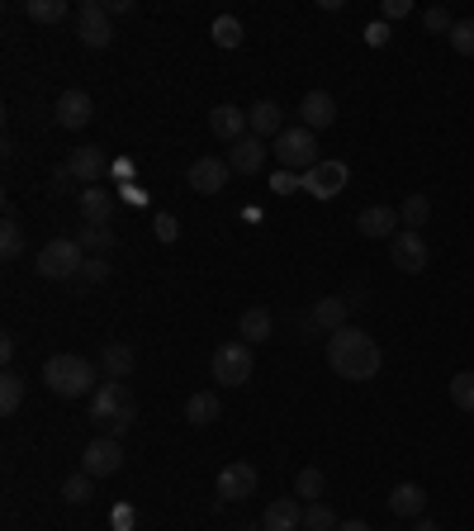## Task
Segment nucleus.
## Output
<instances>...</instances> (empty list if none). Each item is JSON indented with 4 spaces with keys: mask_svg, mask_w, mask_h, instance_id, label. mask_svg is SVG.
Masks as SVG:
<instances>
[{
    "mask_svg": "<svg viewBox=\"0 0 474 531\" xmlns=\"http://www.w3.org/2000/svg\"><path fill=\"white\" fill-rule=\"evenodd\" d=\"M328 366L332 375H342V380H351V385H361V380H375L384 366V351L380 342L370 337L365 328H342L328 337Z\"/></svg>",
    "mask_w": 474,
    "mask_h": 531,
    "instance_id": "f257e3e1",
    "label": "nucleus"
},
{
    "mask_svg": "<svg viewBox=\"0 0 474 531\" xmlns=\"http://www.w3.org/2000/svg\"><path fill=\"white\" fill-rule=\"evenodd\" d=\"M91 422L100 427V437H124L128 427L138 422V399L124 380H105L91 394Z\"/></svg>",
    "mask_w": 474,
    "mask_h": 531,
    "instance_id": "f03ea898",
    "label": "nucleus"
},
{
    "mask_svg": "<svg viewBox=\"0 0 474 531\" xmlns=\"http://www.w3.org/2000/svg\"><path fill=\"white\" fill-rule=\"evenodd\" d=\"M95 361L86 356H72V351H62V356H48L43 361V385L53 389L57 399H86L95 394Z\"/></svg>",
    "mask_w": 474,
    "mask_h": 531,
    "instance_id": "7ed1b4c3",
    "label": "nucleus"
},
{
    "mask_svg": "<svg viewBox=\"0 0 474 531\" xmlns=\"http://www.w3.org/2000/svg\"><path fill=\"white\" fill-rule=\"evenodd\" d=\"M271 157L280 162V171H294V176H304V171H313V166L323 162V157H318V138H313L304 124H294V129L280 133L271 143Z\"/></svg>",
    "mask_w": 474,
    "mask_h": 531,
    "instance_id": "20e7f679",
    "label": "nucleus"
},
{
    "mask_svg": "<svg viewBox=\"0 0 474 531\" xmlns=\"http://www.w3.org/2000/svg\"><path fill=\"white\" fill-rule=\"evenodd\" d=\"M86 266V252H81V242L76 238H53L43 242V252L34 257V271L43 280H76Z\"/></svg>",
    "mask_w": 474,
    "mask_h": 531,
    "instance_id": "39448f33",
    "label": "nucleus"
},
{
    "mask_svg": "<svg viewBox=\"0 0 474 531\" xmlns=\"http://www.w3.org/2000/svg\"><path fill=\"white\" fill-rule=\"evenodd\" d=\"M214 380L223 389H237L252 380V347L247 342H228V347L214 351Z\"/></svg>",
    "mask_w": 474,
    "mask_h": 531,
    "instance_id": "423d86ee",
    "label": "nucleus"
},
{
    "mask_svg": "<svg viewBox=\"0 0 474 531\" xmlns=\"http://www.w3.org/2000/svg\"><path fill=\"white\" fill-rule=\"evenodd\" d=\"M81 470L91 479H110L124 470V441L119 437H95L86 451H81Z\"/></svg>",
    "mask_w": 474,
    "mask_h": 531,
    "instance_id": "0eeeda50",
    "label": "nucleus"
},
{
    "mask_svg": "<svg viewBox=\"0 0 474 531\" xmlns=\"http://www.w3.org/2000/svg\"><path fill=\"white\" fill-rule=\"evenodd\" d=\"M76 38H81L86 48H110V43H114L110 10H105L100 0H86V5L76 10Z\"/></svg>",
    "mask_w": 474,
    "mask_h": 531,
    "instance_id": "6e6552de",
    "label": "nucleus"
},
{
    "mask_svg": "<svg viewBox=\"0 0 474 531\" xmlns=\"http://www.w3.org/2000/svg\"><path fill=\"white\" fill-rule=\"evenodd\" d=\"M389 261H394L403 275H422V271H427V261H432V252H427L422 233H408V228H399V233L389 238Z\"/></svg>",
    "mask_w": 474,
    "mask_h": 531,
    "instance_id": "1a4fd4ad",
    "label": "nucleus"
},
{
    "mask_svg": "<svg viewBox=\"0 0 474 531\" xmlns=\"http://www.w3.org/2000/svg\"><path fill=\"white\" fill-rule=\"evenodd\" d=\"M347 181H351L347 162H318L313 171H304V185H299V190H309L313 200H337V195L347 190Z\"/></svg>",
    "mask_w": 474,
    "mask_h": 531,
    "instance_id": "9d476101",
    "label": "nucleus"
},
{
    "mask_svg": "<svg viewBox=\"0 0 474 531\" xmlns=\"http://www.w3.org/2000/svg\"><path fill=\"white\" fill-rule=\"evenodd\" d=\"M110 171V157H105V147H76L67 166L57 171V181H81V185H95L100 176Z\"/></svg>",
    "mask_w": 474,
    "mask_h": 531,
    "instance_id": "9b49d317",
    "label": "nucleus"
},
{
    "mask_svg": "<svg viewBox=\"0 0 474 531\" xmlns=\"http://www.w3.org/2000/svg\"><path fill=\"white\" fill-rule=\"evenodd\" d=\"M228 176H233L228 157H195L190 171H185V185H190L195 195H219L223 185H228Z\"/></svg>",
    "mask_w": 474,
    "mask_h": 531,
    "instance_id": "f8f14e48",
    "label": "nucleus"
},
{
    "mask_svg": "<svg viewBox=\"0 0 474 531\" xmlns=\"http://www.w3.org/2000/svg\"><path fill=\"white\" fill-rule=\"evenodd\" d=\"M256 494V465L252 460H228L219 470V498L223 503H242Z\"/></svg>",
    "mask_w": 474,
    "mask_h": 531,
    "instance_id": "ddd939ff",
    "label": "nucleus"
},
{
    "mask_svg": "<svg viewBox=\"0 0 474 531\" xmlns=\"http://www.w3.org/2000/svg\"><path fill=\"white\" fill-rule=\"evenodd\" d=\"M266 157H271V147H266V138H256V133H247V138H237L228 147V166H233L237 176H256L266 166Z\"/></svg>",
    "mask_w": 474,
    "mask_h": 531,
    "instance_id": "4468645a",
    "label": "nucleus"
},
{
    "mask_svg": "<svg viewBox=\"0 0 474 531\" xmlns=\"http://www.w3.org/2000/svg\"><path fill=\"white\" fill-rule=\"evenodd\" d=\"M299 124H304L309 133L332 129V124H337V100H332L328 91H309L304 100H299Z\"/></svg>",
    "mask_w": 474,
    "mask_h": 531,
    "instance_id": "2eb2a0df",
    "label": "nucleus"
},
{
    "mask_svg": "<svg viewBox=\"0 0 474 531\" xmlns=\"http://www.w3.org/2000/svg\"><path fill=\"white\" fill-rule=\"evenodd\" d=\"M261 531H304V503L299 498H275L261 513Z\"/></svg>",
    "mask_w": 474,
    "mask_h": 531,
    "instance_id": "dca6fc26",
    "label": "nucleus"
},
{
    "mask_svg": "<svg viewBox=\"0 0 474 531\" xmlns=\"http://www.w3.org/2000/svg\"><path fill=\"white\" fill-rule=\"evenodd\" d=\"M209 133L233 147L237 138H247V133H252V129H247V110H237V105H214V110H209Z\"/></svg>",
    "mask_w": 474,
    "mask_h": 531,
    "instance_id": "f3484780",
    "label": "nucleus"
},
{
    "mask_svg": "<svg viewBox=\"0 0 474 531\" xmlns=\"http://www.w3.org/2000/svg\"><path fill=\"white\" fill-rule=\"evenodd\" d=\"M95 114V100L86 91H62L57 95V124L62 129H86Z\"/></svg>",
    "mask_w": 474,
    "mask_h": 531,
    "instance_id": "a211bd4d",
    "label": "nucleus"
},
{
    "mask_svg": "<svg viewBox=\"0 0 474 531\" xmlns=\"http://www.w3.org/2000/svg\"><path fill=\"white\" fill-rule=\"evenodd\" d=\"M399 209H389V204H370V209H361V219H356V228H361L365 238H394L399 233Z\"/></svg>",
    "mask_w": 474,
    "mask_h": 531,
    "instance_id": "6ab92c4d",
    "label": "nucleus"
},
{
    "mask_svg": "<svg viewBox=\"0 0 474 531\" xmlns=\"http://www.w3.org/2000/svg\"><path fill=\"white\" fill-rule=\"evenodd\" d=\"M247 129L256 138H280L285 133V110L275 105V100H256L252 110H247Z\"/></svg>",
    "mask_w": 474,
    "mask_h": 531,
    "instance_id": "aec40b11",
    "label": "nucleus"
},
{
    "mask_svg": "<svg viewBox=\"0 0 474 531\" xmlns=\"http://www.w3.org/2000/svg\"><path fill=\"white\" fill-rule=\"evenodd\" d=\"M100 370H105L110 380H128V375L138 370V351L128 347V342H105V347H100Z\"/></svg>",
    "mask_w": 474,
    "mask_h": 531,
    "instance_id": "412c9836",
    "label": "nucleus"
},
{
    "mask_svg": "<svg viewBox=\"0 0 474 531\" xmlns=\"http://www.w3.org/2000/svg\"><path fill=\"white\" fill-rule=\"evenodd\" d=\"M76 209H81V223H110L114 195L110 190H100V185H86V190L76 195Z\"/></svg>",
    "mask_w": 474,
    "mask_h": 531,
    "instance_id": "4be33fe9",
    "label": "nucleus"
},
{
    "mask_svg": "<svg viewBox=\"0 0 474 531\" xmlns=\"http://www.w3.org/2000/svg\"><path fill=\"white\" fill-rule=\"evenodd\" d=\"M271 332H275V318L266 304H256V309H247L242 318H237V337L252 347V342H271Z\"/></svg>",
    "mask_w": 474,
    "mask_h": 531,
    "instance_id": "5701e85b",
    "label": "nucleus"
},
{
    "mask_svg": "<svg viewBox=\"0 0 474 531\" xmlns=\"http://www.w3.org/2000/svg\"><path fill=\"white\" fill-rule=\"evenodd\" d=\"M313 323H318V332H323V337H332V332H342L347 328V313H351V304L347 299H337V294H332V299H318V304H313Z\"/></svg>",
    "mask_w": 474,
    "mask_h": 531,
    "instance_id": "b1692460",
    "label": "nucleus"
},
{
    "mask_svg": "<svg viewBox=\"0 0 474 531\" xmlns=\"http://www.w3.org/2000/svg\"><path fill=\"white\" fill-rule=\"evenodd\" d=\"M219 418H223V403L214 389H200V394L185 399V422L190 427H209V422H219Z\"/></svg>",
    "mask_w": 474,
    "mask_h": 531,
    "instance_id": "393cba45",
    "label": "nucleus"
},
{
    "mask_svg": "<svg viewBox=\"0 0 474 531\" xmlns=\"http://www.w3.org/2000/svg\"><path fill=\"white\" fill-rule=\"evenodd\" d=\"M389 513L418 522V517L427 513V489H422V484H399V489L389 494Z\"/></svg>",
    "mask_w": 474,
    "mask_h": 531,
    "instance_id": "a878e982",
    "label": "nucleus"
},
{
    "mask_svg": "<svg viewBox=\"0 0 474 531\" xmlns=\"http://www.w3.org/2000/svg\"><path fill=\"white\" fill-rule=\"evenodd\" d=\"M323 494H328V475H323V470H299V475H294V498H299V503H323Z\"/></svg>",
    "mask_w": 474,
    "mask_h": 531,
    "instance_id": "bb28decb",
    "label": "nucleus"
},
{
    "mask_svg": "<svg viewBox=\"0 0 474 531\" xmlns=\"http://www.w3.org/2000/svg\"><path fill=\"white\" fill-rule=\"evenodd\" d=\"M76 242H81V252H91V257H105L114 247V228L110 223H86L81 233H76Z\"/></svg>",
    "mask_w": 474,
    "mask_h": 531,
    "instance_id": "cd10ccee",
    "label": "nucleus"
},
{
    "mask_svg": "<svg viewBox=\"0 0 474 531\" xmlns=\"http://www.w3.org/2000/svg\"><path fill=\"white\" fill-rule=\"evenodd\" d=\"M19 403H24V375L5 370V375H0V413H5V418H15Z\"/></svg>",
    "mask_w": 474,
    "mask_h": 531,
    "instance_id": "c85d7f7f",
    "label": "nucleus"
},
{
    "mask_svg": "<svg viewBox=\"0 0 474 531\" xmlns=\"http://www.w3.org/2000/svg\"><path fill=\"white\" fill-rule=\"evenodd\" d=\"M399 219H403V228H408V233H418L422 223L432 219V200H427V195H408V200L399 204Z\"/></svg>",
    "mask_w": 474,
    "mask_h": 531,
    "instance_id": "c756f323",
    "label": "nucleus"
},
{
    "mask_svg": "<svg viewBox=\"0 0 474 531\" xmlns=\"http://www.w3.org/2000/svg\"><path fill=\"white\" fill-rule=\"evenodd\" d=\"M24 15L34 24H57V19H67V0H24Z\"/></svg>",
    "mask_w": 474,
    "mask_h": 531,
    "instance_id": "7c9ffc66",
    "label": "nucleus"
},
{
    "mask_svg": "<svg viewBox=\"0 0 474 531\" xmlns=\"http://www.w3.org/2000/svg\"><path fill=\"white\" fill-rule=\"evenodd\" d=\"M19 252H24V228H19L15 214H5V223H0V257L15 261Z\"/></svg>",
    "mask_w": 474,
    "mask_h": 531,
    "instance_id": "2f4dec72",
    "label": "nucleus"
},
{
    "mask_svg": "<svg viewBox=\"0 0 474 531\" xmlns=\"http://www.w3.org/2000/svg\"><path fill=\"white\" fill-rule=\"evenodd\" d=\"M209 34H214V43H219V48H237V43H242V19H237V15H219Z\"/></svg>",
    "mask_w": 474,
    "mask_h": 531,
    "instance_id": "473e14b6",
    "label": "nucleus"
},
{
    "mask_svg": "<svg viewBox=\"0 0 474 531\" xmlns=\"http://www.w3.org/2000/svg\"><path fill=\"white\" fill-rule=\"evenodd\" d=\"M342 522H337V513H332L328 503H309L304 508V531H337Z\"/></svg>",
    "mask_w": 474,
    "mask_h": 531,
    "instance_id": "72a5a7b5",
    "label": "nucleus"
},
{
    "mask_svg": "<svg viewBox=\"0 0 474 531\" xmlns=\"http://www.w3.org/2000/svg\"><path fill=\"white\" fill-rule=\"evenodd\" d=\"M451 403H456L460 413H474V370H460L456 380H451Z\"/></svg>",
    "mask_w": 474,
    "mask_h": 531,
    "instance_id": "f704fd0d",
    "label": "nucleus"
},
{
    "mask_svg": "<svg viewBox=\"0 0 474 531\" xmlns=\"http://www.w3.org/2000/svg\"><path fill=\"white\" fill-rule=\"evenodd\" d=\"M446 43H451L460 57H474V19H456V29L446 34Z\"/></svg>",
    "mask_w": 474,
    "mask_h": 531,
    "instance_id": "c9c22d12",
    "label": "nucleus"
},
{
    "mask_svg": "<svg viewBox=\"0 0 474 531\" xmlns=\"http://www.w3.org/2000/svg\"><path fill=\"white\" fill-rule=\"evenodd\" d=\"M91 484H95V479L86 475V470H81V475H67L62 498H67V503H91Z\"/></svg>",
    "mask_w": 474,
    "mask_h": 531,
    "instance_id": "e433bc0d",
    "label": "nucleus"
},
{
    "mask_svg": "<svg viewBox=\"0 0 474 531\" xmlns=\"http://www.w3.org/2000/svg\"><path fill=\"white\" fill-rule=\"evenodd\" d=\"M422 24H427L432 34H451V29H456V19H451V10H446V5H432V10H422Z\"/></svg>",
    "mask_w": 474,
    "mask_h": 531,
    "instance_id": "4c0bfd02",
    "label": "nucleus"
},
{
    "mask_svg": "<svg viewBox=\"0 0 474 531\" xmlns=\"http://www.w3.org/2000/svg\"><path fill=\"white\" fill-rule=\"evenodd\" d=\"M105 275H110L105 257H86V266H81V275H76V280H81V285H100Z\"/></svg>",
    "mask_w": 474,
    "mask_h": 531,
    "instance_id": "58836bf2",
    "label": "nucleus"
},
{
    "mask_svg": "<svg viewBox=\"0 0 474 531\" xmlns=\"http://www.w3.org/2000/svg\"><path fill=\"white\" fill-rule=\"evenodd\" d=\"M365 43H370V48H384V43H389V24H384V19L365 24Z\"/></svg>",
    "mask_w": 474,
    "mask_h": 531,
    "instance_id": "ea45409f",
    "label": "nucleus"
},
{
    "mask_svg": "<svg viewBox=\"0 0 474 531\" xmlns=\"http://www.w3.org/2000/svg\"><path fill=\"white\" fill-rule=\"evenodd\" d=\"M176 233H181V223L171 219V214H157V238H162V242H176Z\"/></svg>",
    "mask_w": 474,
    "mask_h": 531,
    "instance_id": "a19ab883",
    "label": "nucleus"
},
{
    "mask_svg": "<svg viewBox=\"0 0 474 531\" xmlns=\"http://www.w3.org/2000/svg\"><path fill=\"white\" fill-rule=\"evenodd\" d=\"M275 190H280V195H290L294 185H304V176H294V171H275Z\"/></svg>",
    "mask_w": 474,
    "mask_h": 531,
    "instance_id": "79ce46f5",
    "label": "nucleus"
},
{
    "mask_svg": "<svg viewBox=\"0 0 474 531\" xmlns=\"http://www.w3.org/2000/svg\"><path fill=\"white\" fill-rule=\"evenodd\" d=\"M413 10V0H384V19H403Z\"/></svg>",
    "mask_w": 474,
    "mask_h": 531,
    "instance_id": "37998d69",
    "label": "nucleus"
},
{
    "mask_svg": "<svg viewBox=\"0 0 474 531\" xmlns=\"http://www.w3.org/2000/svg\"><path fill=\"white\" fill-rule=\"evenodd\" d=\"M0 361H5V366H10V361H15V337H10V332H5V337H0Z\"/></svg>",
    "mask_w": 474,
    "mask_h": 531,
    "instance_id": "c03bdc74",
    "label": "nucleus"
},
{
    "mask_svg": "<svg viewBox=\"0 0 474 531\" xmlns=\"http://www.w3.org/2000/svg\"><path fill=\"white\" fill-rule=\"evenodd\" d=\"M110 15H133V0H105Z\"/></svg>",
    "mask_w": 474,
    "mask_h": 531,
    "instance_id": "a18cd8bd",
    "label": "nucleus"
},
{
    "mask_svg": "<svg viewBox=\"0 0 474 531\" xmlns=\"http://www.w3.org/2000/svg\"><path fill=\"white\" fill-rule=\"evenodd\" d=\"M299 332H304V337H323V332H318V323H313V313H304V318H299Z\"/></svg>",
    "mask_w": 474,
    "mask_h": 531,
    "instance_id": "49530a36",
    "label": "nucleus"
},
{
    "mask_svg": "<svg viewBox=\"0 0 474 531\" xmlns=\"http://www.w3.org/2000/svg\"><path fill=\"white\" fill-rule=\"evenodd\" d=\"M337 531H375V527H370V522H361V517H351V522H342Z\"/></svg>",
    "mask_w": 474,
    "mask_h": 531,
    "instance_id": "de8ad7c7",
    "label": "nucleus"
},
{
    "mask_svg": "<svg viewBox=\"0 0 474 531\" xmlns=\"http://www.w3.org/2000/svg\"><path fill=\"white\" fill-rule=\"evenodd\" d=\"M413 531H441V522H432V517H418V522H413Z\"/></svg>",
    "mask_w": 474,
    "mask_h": 531,
    "instance_id": "09e8293b",
    "label": "nucleus"
},
{
    "mask_svg": "<svg viewBox=\"0 0 474 531\" xmlns=\"http://www.w3.org/2000/svg\"><path fill=\"white\" fill-rule=\"evenodd\" d=\"M233 531H261V527H256V522H237Z\"/></svg>",
    "mask_w": 474,
    "mask_h": 531,
    "instance_id": "8fccbe9b",
    "label": "nucleus"
}]
</instances>
